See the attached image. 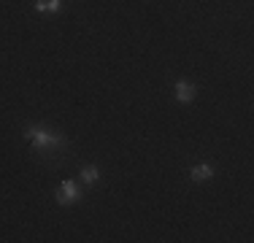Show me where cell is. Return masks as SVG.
Listing matches in <instances>:
<instances>
[{
	"label": "cell",
	"mask_w": 254,
	"mask_h": 243,
	"mask_svg": "<svg viewBox=\"0 0 254 243\" xmlns=\"http://www.w3.org/2000/svg\"><path fill=\"white\" fill-rule=\"evenodd\" d=\"M81 179H84V184H95V181L100 179V170L95 165H84L81 168Z\"/></svg>",
	"instance_id": "cell-6"
},
{
	"label": "cell",
	"mask_w": 254,
	"mask_h": 243,
	"mask_svg": "<svg viewBox=\"0 0 254 243\" xmlns=\"http://www.w3.org/2000/svg\"><path fill=\"white\" fill-rule=\"evenodd\" d=\"M190 176H192V181H208V179H214V165H195L190 170Z\"/></svg>",
	"instance_id": "cell-4"
},
{
	"label": "cell",
	"mask_w": 254,
	"mask_h": 243,
	"mask_svg": "<svg viewBox=\"0 0 254 243\" xmlns=\"http://www.w3.org/2000/svg\"><path fill=\"white\" fill-rule=\"evenodd\" d=\"M60 5H63V0H35V11H41V14H57Z\"/></svg>",
	"instance_id": "cell-5"
},
{
	"label": "cell",
	"mask_w": 254,
	"mask_h": 243,
	"mask_svg": "<svg viewBox=\"0 0 254 243\" xmlns=\"http://www.w3.org/2000/svg\"><path fill=\"white\" fill-rule=\"evenodd\" d=\"M173 92H176V100L179 103H192L197 95V87L190 81H176V87H173Z\"/></svg>",
	"instance_id": "cell-3"
},
{
	"label": "cell",
	"mask_w": 254,
	"mask_h": 243,
	"mask_svg": "<svg viewBox=\"0 0 254 243\" xmlns=\"http://www.w3.org/2000/svg\"><path fill=\"white\" fill-rule=\"evenodd\" d=\"M54 197H57L60 205H73L81 200V189H78L73 181H63V184L57 186V194H54Z\"/></svg>",
	"instance_id": "cell-2"
},
{
	"label": "cell",
	"mask_w": 254,
	"mask_h": 243,
	"mask_svg": "<svg viewBox=\"0 0 254 243\" xmlns=\"http://www.w3.org/2000/svg\"><path fill=\"white\" fill-rule=\"evenodd\" d=\"M25 138L33 143L35 151H44V154H46V151H60V149L68 146V138L57 135V132L46 130V127H38V124L25 127Z\"/></svg>",
	"instance_id": "cell-1"
}]
</instances>
